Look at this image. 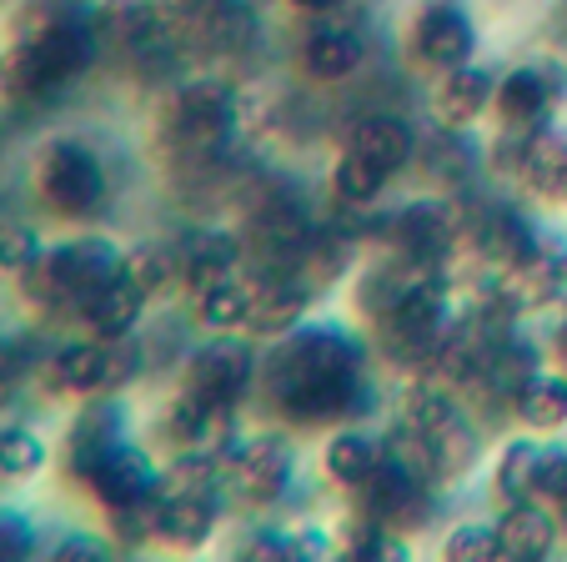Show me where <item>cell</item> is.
Returning <instances> with one entry per match:
<instances>
[{"mask_svg":"<svg viewBox=\"0 0 567 562\" xmlns=\"http://www.w3.org/2000/svg\"><path fill=\"white\" fill-rule=\"evenodd\" d=\"M297 11H311V16H327V11H342L347 0H291Z\"/></svg>","mask_w":567,"mask_h":562,"instance_id":"8d00e7d4","label":"cell"},{"mask_svg":"<svg viewBox=\"0 0 567 562\" xmlns=\"http://www.w3.org/2000/svg\"><path fill=\"white\" fill-rule=\"evenodd\" d=\"M557 542V522L547 508H537L533 498L513 502L497 522V548H503V562H547Z\"/></svg>","mask_w":567,"mask_h":562,"instance_id":"5bb4252c","label":"cell"},{"mask_svg":"<svg viewBox=\"0 0 567 562\" xmlns=\"http://www.w3.org/2000/svg\"><path fill=\"white\" fill-rule=\"evenodd\" d=\"M452 331V311H447V292L442 282H427L422 292H412L402 307H392L386 317H377V347L392 367L408 371H427L437 347Z\"/></svg>","mask_w":567,"mask_h":562,"instance_id":"3957f363","label":"cell"},{"mask_svg":"<svg viewBox=\"0 0 567 562\" xmlns=\"http://www.w3.org/2000/svg\"><path fill=\"white\" fill-rule=\"evenodd\" d=\"M347 151L377 161L386 176H396L412 161V131H408V121H396V116H362L352 126V136H347Z\"/></svg>","mask_w":567,"mask_h":562,"instance_id":"e0dca14e","label":"cell"},{"mask_svg":"<svg viewBox=\"0 0 567 562\" xmlns=\"http://www.w3.org/2000/svg\"><path fill=\"white\" fill-rule=\"evenodd\" d=\"M386 181L392 176H386L377 161L357 156V151H342V161H337V171H332V196L342 206H372Z\"/></svg>","mask_w":567,"mask_h":562,"instance_id":"cb8c5ba5","label":"cell"},{"mask_svg":"<svg viewBox=\"0 0 567 562\" xmlns=\"http://www.w3.org/2000/svg\"><path fill=\"white\" fill-rule=\"evenodd\" d=\"M412 51H417L422 65H437V71H457L472 55V21L452 6V0H437L417 16L412 25Z\"/></svg>","mask_w":567,"mask_h":562,"instance_id":"30bf717a","label":"cell"},{"mask_svg":"<svg viewBox=\"0 0 567 562\" xmlns=\"http://www.w3.org/2000/svg\"><path fill=\"white\" fill-rule=\"evenodd\" d=\"M327 542L317 532H257L236 548V562H321Z\"/></svg>","mask_w":567,"mask_h":562,"instance_id":"603a6c76","label":"cell"},{"mask_svg":"<svg viewBox=\"0 0 567 562\" xmlns=\"http://www.w3.org/2000/svg\"><path fill=\"white\" fill-rule=\"evenodd\" d=\"M45 562H116V552H111L106 542L81 538V532H75V538H61V542H55Z\"/></svg>","mask_w":567,"mask_h":562,"instance_id":"d590c367","label":"cell"},{"mask_svg":"<svg viewBox=\"0 0 567 562\" xmlns=\"http://www.w3.org/2000/svg\"><path fill=\"white\" fill-rule=\"evenodd\" d=\"M517 417L527 427H537V432L563 427L567 422V377H543L537 371L533 382L523 387V397H517Z\"/></svg>","mask_w":567,"mask_h":562,"instance_id":"484cf974","label":"cell"},{"mask_svg":"<svg viewBox=\"0 0 567 562\" xmlns=\"http://www.w3.org/2000/svg\"><path fill=\"white\" fill-rule=\"evenodd\" d=\"M35 367V347L16 337H0V407L16 397V387L25 382V371Z\"/></svg>","mask_w":567,"mask_h":562,"instance_id":"1f68e13d","label":"cell"},{"mask_svg":"<svg viewBox=\"0 0 567 562\" xmlns=\"http://www.w3.org/2000/svg\"><path fill=\"white\" fill-rule=\"evenodd\" d=\"M247 307H251V276H221L206 292H196V311L212 327H247Z\"/></svg>","mask_w":567,"mask_h":562,"instance_id":"d4e9b609","label":"cell"},{"mask_svg":"<svg viewBox=\"0 0 567 562\" xmlns=\"http://www.w3.org/2000/svg\"><path fill=\"white\" fill-rule=\"evenodd\" d=\"M35 558V532L25 518L0 512V562H31Z\"/></svg>","mask_w":567,"mask_h":562,"instance_id":"836d02e7","label":"cell"},{"mask_svg":"<svg viewBox=\"0 0 567 562\" xmlns=\"http://www.w3.org/2000/svg\"><path fill=\"white\" fill-rule=\"evenodd\" d=\"M35 186H41V202L55 216H96L111 192L101 156L81 141H51L41 171H35Z\"/></svg>","mask_w":567,"mask_h":562,"instance_id":"52a82bcc","label":"cell"},{"mask_svg":"<svg viewBox=\"0 0 567 562\" xmlns=\"http://www.w3.org/2000/svg\"><path fill=\"white\" fill-rule=\"evenodd\" d=\"M347 562H408V542H402V532H386L367 522L352 538V548H347Z\"/></svg>","mask_w":567,"mask_h":562,"instance_id":"4dcf8cb0","label":"cell"},{"mask_svg":"<svg viewBox=\"0 0 567 562\" xmlns=\"http://www.w3.org/2000/svg\"><path fill=\"white\" fill-rule=\"evenodd\" d=\"M563 518H567V508H563Z\"/></svg>","mask_w":567,"mask_h":562,"instance_id":"ab89813d","label":"cell"},{"mask_svg":"<svg viewBox=\"0 0 567 562\" xmlns=\"http://www.w3.org/2000/svg\"><path fill=\"white\" fill-rule=\"evenodd\" d=\"M291 488V452L277 437L231 442L221 457V492H231L241 508H271Z\"/></svg>","mask_w":567,"mask_h":562,"instance_id":"ba28073f","label":"cell"},{"mask_svg":"<svg viewBox=\"0 0 567 562\" xmlns=\"http://www.w3.org/2000/svg\"><path fill=\"white\" fill-rule=\"evenodd\" d=\"M231 136V96L212 81H196L176 91L166 116H161V141L176 161H216Z\"/></svg>","mask_w":567,"mask_h":562,"instance_id":"277c9868","label":"cell"},{"mask_svg":"<svg viewBox=\"0 0 567 562\" xmlns=\"http://www.w3.org/2000/svg\"><path fill=\"white\" fill-rule=\"evenodd\" d=\"M382 462H386V447L367 432H337L332 447H327V472H332L342 488H362Z\"/></svg>","mask_w":567,"mask_h":562,"instance_id":"44dd1931","label":"cell"},{"mask_svg":"<svg viewBox=\"0 0 567 562\" xmlns=\"http://www.w3.org/2000/svg\"><path fill=\"white\" fill-rule=\"evenodd\" d=\"M337 562H347V558H337Z\"/></svg>","mask_w":567,"mask_h":562,"instance_id":"f35d334b","label":"cell"},{"mask_svg":"<svg viewBox=\"0 0 567 562\" xmlns=\"http://www.w3.org/2000/svg\"><path fill=\"white\" fill-rule=\"evenodd\" d=\"M493 101V75L477 71V65H457V71L442 75V91H437V116L447 126H467L487 111Z\"/></svg>","mask_w":567,"mask_h":562,"instance_id":"d6986e66","label":"cell"},{"mask_svg":"<svg viewBox=\"0 0 567 562\" xmlns=\"http://www.w3.org/2000/svg\"><path fill=\"white\" fill-rule=\"evenodd\" d=\"M116 272H121V256L111 252L106 242H71V246H55V252L35 256L21 272V287L35 307L81 317L91 292H96L101 282H111Z\"/></svg>","mask_w":567,"mask_h":562,"instance_id":"7a4b0ae2","label":"cell"},{"mask_svg":"<svg viewBox=\"0 0 567 562\" xmlns=\"http://www.w3.org/2000/svg\"><path fill=\"white\" fill-rule=\"evenodd\" d=\"M517 176L533 186L543 202H567V141L557 136H527Z\"/></svg>","mask_w":567,"mask_h":562,"instance_id":"ffe728a7","label":"cell"},{"mask_svg":"<svg viewBox=\"0 0 567 562\" xmlns=\"http://www.w3.org/2000/svg\"><path fill=\"white\" fill-rule=\"evenodd\" d=\"M261 387H267V402L297 427L342 422L367 407L362 347L337 327L291 331L261 361Z\"/></svg>","mask_w":567,"mask_h":562,"instance_id":"6da1fadb","label":"cell"},{"mask_svg":"<svg viewBox=\"0 0 567 562\" xmlns=\"http://www.w3.org/2000/svg\"><path fill=\"white\" fill-rule=\"evenodd\" d=\"M136 367H141V351L131 337H91V341H71V347L51 351L45 382L71 397H111L136 377Z\"/></svg>","mask_w":567,"mask_h":562,"instance_id":"5b68a950","label":"cell"},{"mask_svg":"<svg viewBox=\"0 0 567 562\" xmlns=\"http://www.w3.org/2000/svg\"><path fill=\"white\" fill-rule=\"evenodd\" d=\"M176 262H182V282L192 292H206L221 276H236V262H241V242L216 232H196L176 246Z\"/></svg>","mask_w":567,"mask_h":562,"instance_id":"2e32d148","label":"cell"},{"mask_svg":"<svg viewBox=\"0 0 567 562\" xmlns=\"http://www.w3.org/2000/svg\"><path fill=\"white\" fill-rule=\"evenodd\" d=\"M537 498H547L553 508H567V442L543 447V467H537Z\"/></svg>","mask_w":567,"mask_h":562,"instance_id":"d6a6232c","label":"cell"},{"mask_svg":"<svg viewBox=\"0 0 567 562\" xmlns=\"http://www.w3.org/2000/svg\"><path fill=\"white\" fill-rule=\"evenodd\" d=\"M126 442V432H121V412L111 402H96L81 412V422L71 427V442H65V467H71L75 482H91L101 472V462H106L116 447Z\"/></svg>","mask_w":567,"mask_h":562,"instance_id":"4fadbf2b","label":"cell"},{"mask_svg":"<svg viewBox=\"0 0 567 562\" xmlns=\"http://www.w3.org/2000/svg\"><path fill=\"white\" fill-rule=\"evenodd\" d=\"M41 462H45V447L35 432H25V427H6V432H0V472H6V478H25V472H35Z\"/></svg>","mask_w":567,"mask_h":562,"instance_id":"f546056e","label":"cell"},{"mask_svg":"<svg viewBox=\"0 0 567 562\" xmlns=\"http://www.w3.org/2000/svg\"><path fill=\"white\" fill-rule=\"evenodd\" d=\"M301 65H307L311 81H347L362 65V41L342 25H317L301 41Z\"/></svg>","mask_w":567,"mask_h":562,"instance_id":"ac0fdd59","label":"cell"},{"mask_svg":"<svg viewBox=\"0 0 567 562\" xmlns=\"http://www.w3.org/2000/svg\"><path fill=\"white\" fill-rule=\"evenodd\" d=\"M357 498H362V518L386 532H417V528H427L432 512H437L432 478L396 452H386V462L357 488Z\"/></svg>","mask_w":567,"mask_h":562,"instance_id":"8992f818","label":"cell"},{"mask_svg":"<svg viewBox=\"0 0 567 562\" xmlns=\"http://www.w3.org/2000/svg\"><path fill=\"white\" fill-rule=\"evenodd\" d=\"M537 467H543V447H537V442H507L503 447V457H497V472H493L503 508L537 498Z\"/></svg>","mask_w":567,"mask_h":562,"instance_id":"7402d4cb","label":"cell"},{"mask_svg":"<svg viewBox=\"0 0 567 562\" xmlns=\"http://www.w3.org/2000/svg\"><path fill=\"white\" fill-rule=\"evenodd\" d=\"M317 292L301 276H251V307H247V331L257 337H281L307 317Z\"/></svg>","mask_w":567,"mask_h":562,"instance_id":"8fae6325","label":"cell"},{"mask_svg":"<svg viewBox=\"0 0 567 562\" xmlns=\"http://www.w3.org/2000/svg\"><path fill=\"white\" fill-rule=\"evenodd\" d=\"M553 347H557V361H563V377H567V321H563V327H557Z\"/></svg>","mask_w":567,"mask_h":562,"instance_id":"74e56055","label":"cell"},{"mask_svg":"<svg viewBox=\"0 0 567 562\" xmlns=\"http://www.w3.org/2000/svg\"><path fill=\"white\" fill-rule=\"evenodd\" d=\"M121 272L136 282L146 297H156V292L176 287L182 282V262H176V246H141V252L121 256Z\"/></svg>","mask_w":567,"mask_h":562,"instance_id":"4316f807","label":"cell"},{"mask_svg":"<svg viewBox=\"0 0 567 562\" xmlns=\"http://www.w3.org/2000/svg\"><path fill=\"white\" fill-rule=\"evenodd\" d=\"M35 256H41V242H35L25 226H0V266H11V272H25Z\"/></svg>","mask_w":567,"mask_h":562,"instance_id":"e575fe53","label":"cell"},{"mask_svg":"<svg viewBox=\"0 0 567 562\" xmlns=\"http://www.w3.org/2000/svg\"><path fill=\"white\" fill-rule=\"evenodd\" d=\"M251 377H257V351H251L247 341L221 337V341H206L202 351H192L182 392L216 407V412H231V407L247 397Z\"/></svg>","mask_w":567,"mask_h":562,"instance_id":"9c48e42d","label":"cell"},{"mask_svg":"<svg viewBox=\"0 0 567 562\" xmlns=\"http://www.w3.org/2000/svg\"><path fill=\"white\" fill-rule=\"evenodd\" d=\"M427 171L442 186H462V181H472V171H477V151L462 136H437L427 146Z\"/></svg>","mask_w":567,"mask_h":562,"instance_id":"83f0119b","label":"cell"},{"mask_svg":"<svg viewBox=\"0 0 567 562\" xmlns=\"http://www.w3.org/2000/svg\"><path fill=\"white\" fill-rule=\"evenodd\" d=\"M146 302H151L146 292H141L126 272H116L111 282H101V287L91 292V302L81 307V317L91 321V331H96V337H131Z\"/></svg>","mask_w":567,"mask_h":562,"instance_id":"9a60e30c","label":"cell"},{"mask_svg":"<svg viewBox=\"0 0 567 562\" xmlns=\"http://www.w3.org/2000/svg\"><path fill=\"white\" fill-rule=\"evenodd\" d=\"M442 562H503L497 528H487V522H462L447 538V548H442Z\"/></svg>","mask_w":567,"mask_h":562,"instance_id":"f1b7e54d","label":"cell"},{"mask_svg":"<svg viewBox=\"0 0 567 562\" xmlns=\"http://www.w3.org/2000/svg\"><path fill=\"white\" fill-rule=\"evenodd\" d=\"M557 96H567V81L547 65H527V71H513L503 85H497V111L513 131H533L547 121V111L557 106Z\"/></svg>","mask_w":567,"mask_h":562,"instance_id":"7c38bea8","label":"cell"}]
</instances>
